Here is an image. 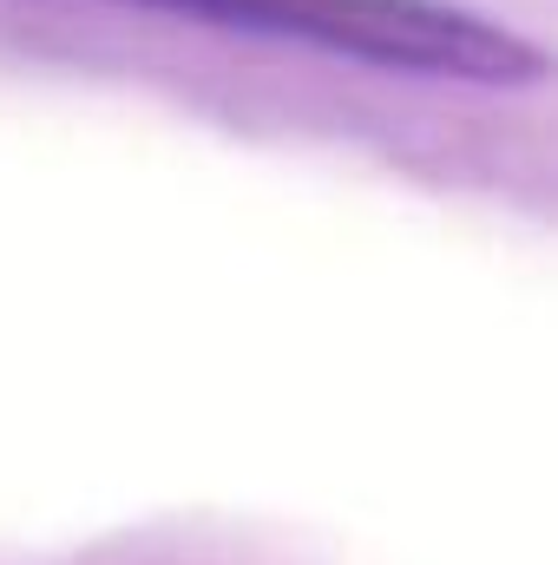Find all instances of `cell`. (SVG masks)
<instances>
[{"mask_svg": "<svg viewBox=\"0 0 558 565\" xmlns=\"http://www.w3.org/2000/svg\"><path fill=\"white\" fill-rule=\"evenodd\" d=\"M132 7L309 40L348 60H375L395 73H433V79H533L539 73V53L519 33L466 7H447V0H132Z\"/></svg>", "mask_w": 558, "mask_h": 565, "instance_id": "6da1fadb", "label": "cell"}]
</instances>
